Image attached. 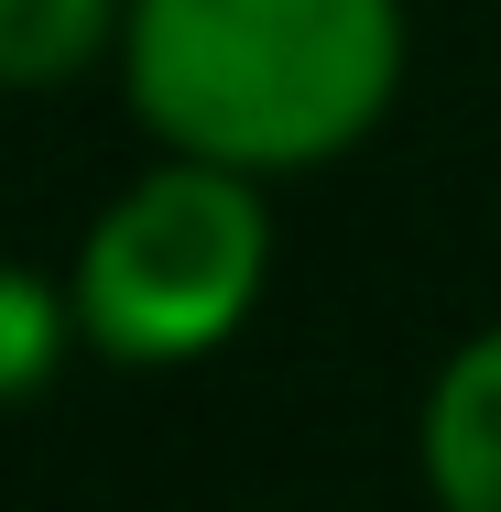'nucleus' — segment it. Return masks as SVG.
Returning <instances> with one entry per match:
<instances>
[{
  "label": "nucleus",
  "mask_w": 501,
  "mask_h": 512,
  "mask_svg": "<svg viewBox=\"0 0 501 512\" xmlns=\"http://www.w3.org/2000/svg\"><path fill=\"white\" fill-rule=\"evenodd\" d=\"M403 77V0H131V109L197 164H327Z\"/></svg>",
  "instance_id": "obj_1"
},
{
  "label": "nucleus",
  "mask_w": 501,
  "mask_h": 512,
  "mask_svg": "<svg viewBox=\"0 0 501 512\" xmlns=\"http://www.w3.org/2000/svg\"><path fill=\"white\" fill-rule=\"evenodd\" d=\"M262 262H273V229H262V197L240 186V164L186 153L175 175H142L88 229L77 327L109 360H197L251 316Z\"/></svg>",
  "instance_id": "obj_2"
},
{
  "label": "nucleus",
  "mask_w": 501,
  "mask_h": 512,
  "mask_svg": "<svg viewBox=\"0 0 501 512\" xmlns=\"http://www.w3.org/2000/svg\"><path fill=\"white\" fill-rule=\"evenodd\" d=\"M425 480L447 512H501V327L469 338L425 393Z\"/></svg>",
  "instance_id": "obj_3"
},
{
  "label": "nucleus",
  "mask_w": 501,
  "mask_h": 512,
  "mask_svg": "<svg viewBox=\"0 0 501 512\" xmlns=\"http://www.w3.org/2000/svg\"><path fill=\"white\" fill-rule=\"evenodd\" d=\"M109 44V0H0V88H55Z\"/></svg>",
  "instance_id": "obj_4"
},
{
  "label": "nucleus",
  "mask_w": 501,
  "mask_h": 512,
  "mask_svg": "<svg viewBox=\"0 0 501 512\" xmlns=\"http://www.w3.org/2000/svg\"><path fill=\"white\" fill-rule=\"evenodd\" d=\"M55 349H66V306H55L33 273L0 262V404H22V393L55 371Z\"/></svg>",
  "instance_id": "obj_5"
}]
</instances>
